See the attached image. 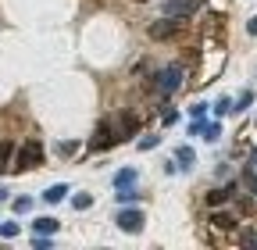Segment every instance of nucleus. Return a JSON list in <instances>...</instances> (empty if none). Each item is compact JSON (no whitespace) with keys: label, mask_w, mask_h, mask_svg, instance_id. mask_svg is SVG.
<instances>
[{"label":"nucleus","mask_w":257,"mask_h":250,"mask_svg":"<svg viewBox=\"0 0 257 250\" xmlns=\"http://www.w3.org/2000/svg\"><path fill=\"white\" fill-rule=\"evenodd\" d=\"M193 161H197L193 147H179V150H175V168H193Z\"/></svg>","instance_id":"obj_10"},{"label":"nucleus","mask_w":257,"mask_h":250,"mask_svg":"<svg viewBox=\"0 0 257 250\" xmlns=\"http://www.w3.org/2000/svg\"><path fill=\"white\" fill-rule=\"evenodd\" d=\"M175 33H179V18H168V15H165V22L157 18V22L150 25V36H154V40H168V36H175Z\"/></svg>","instance_id":"obj_7"},{"label":"nucleus","mask_w":257,"mask_h":250,"mask_svg":"<svg viewBox=\"0 0 257 250\" xmlns=\"http://www.w3.org/2000/svg\"><path fill=\"white\" fill-rule=\"evenodd\" d=\"M154 147H157V136H143L140 140V150H154Z\"/></svg>","instance_id":"obj_21"},{"label":"nucleus","mask_w":257,"mask_h":250,"mask_svg":"<svg viewBox=\"0 0 257 250\" xmlns=\"http://www.w3.org/2000/svg\"><path fill=\"white\" fill-rule=\"evenodd\" d=\"M72 204H75V211H89V207H93V197H89V193H79Z\"/></svg>","instance_id":"obj_15"},{"label":"nucleus","mask_w":257,"mask_h":250,"mask_svg":"<svg viewBox=\"0 0 257 250\" xmlns=\"http://www.w3.org/2000/svg\"><path fill=\"white\" fill-rule=\"evenodd\" d=\"M243 186H246V190H250V193H257V175H253L250 168L243 172Z\"/></svg>","instance_id":"obj_17"},{"label":"nucleus","mask_w":257,"mask_h":250,"mask_svg":"<svg viewBox=\"0 0 257 250\" xmlns=\"http://www.w3.org/2000/svg\"><path fill=\"white\" fill-rule=\"evenodd\" d=\"M154 86H157L161 97H172V93L182 86V65H168L165 72L157 75V82H154Z\"/></svg>","instance_id":"obj_2"},{"label":"nucleus","mask_w":257,"mask_h":250,"mask_svg":"<svg viewBox=\"0 0 257 250\" xmlns=\"http://www.w3.org/2000/svg\"><path fill=\"white\" fill-rule=\"evenodd\" d=\"M114 133H118V140H133V136L140 133V118L125 111V114L118 118V125H114Z\"/></svg>","instance_id":"obj_6"},{"label":"nucleus","mask_w":257,"mask_h":250,"mask_svg":"<svg viewBox=\"0 0 257 250\" xmlns=\"http://www.w3.org/2000/svg\"><path fill=\"white\" fill-rule=\"evenodd\" d=\"M189 114H193V118H204V114H207V104H193Z\"/></svg>","instance_id":"obj_22"},{"label":"nucleus","mask_w":257,"mask_h":250,"mask_svg":"<svg viewBox=\"0 0 257 250\" xmlns=\"http://www.w3.org/2000/svg\"><path fill=\"white\" fill-rule=\"evenodd\" d=\"M221 136V125H204V140H218Z\"/></svg>","instance_id":"obj_19"},{"label":"nucleus","mask_w":257,"mask_h":250,"mask_svg":"<svg viewBox=\"0 0 257 250\" xmlns=\"http://www.w3.org/2000/svg\"><path fill=\"white\" fill-rule=\"evenodd\" d=\"M229 111H232V100H229V97H221V100L214 104V114H218V118H221V114H229Z\"/></svg>","instance_id":"obj_16"},{"label":"nucleus","mask_w":257,"mask_h":250,"mask_svg":"<svg viewBox=\"0 0 257 250\" xmlns=\"http://www.w3.org/2000/svg\"><path fill=\"white\" fill-rule=\"evenodd\" d=\"M11 161V143H0V168Z\"/></svg>","instance_id":"obj_20"},{"label":"nucleus","mask_w":257,"mask_h":250,"mask_svg":"<svg viewBox=\"0 0 257 250\" xmlns=\"http://www.w3.org/2000/svg\"><path fill=\"white\" fill-rule=\"evenodd\" d=\"M143 222H147V218H143V211H136V207H125L121 214H118V229L121 232H143Z\"/></svg>","instance_id":"obj_4"},{"label":"nucleus","mask_w":257,"mask_h":250,"mask_svg":"<svg viewBox=\"0 0 257 250\" xmlns=\"http://www.w3.org/2000/svg\"><path fill=\"white\" fill-rule=\"evenodd\" d=\"M211 225L221 229V232H232V229H236V218L225 214V211H214V214H211Z\"/></svg>","instance_id":"obj_9"},{"label":"nucleus","mask_w":257,"mask_h":250,"mask_svg":"<svg viewBox=\"0 0 257 250\" xmlns=\"http://www.w3.org/2000/svg\"><path fill=\"white\" fill-rule=\"evenodd\" d=\"M0 200H8V190H4V186H0Z\"/></svg>","instance_id":"obj_25"},{"label":"nucleus","mask_w":257,"mask_h":250,"mask_svg":"<svg viewBox=\"0 0 257 250\" xmlns=\"http://www.w3.org/2000/svg\"><path fill=\"white\" fill-rule=\"evenodd\" d=\"M114 143H121L118 133H114V125H111V121H100V125H96V136H93L89 147H93V150H111Z\"/></svg>","instance_id":"obj_3"},{"label":"nucleus","mask_w":257,"mask_h":250,"mask_svg":"<svg viewBox=\"0 0 257 250\" xmlns=\"http://www.w3.org/2000/svg\"><path fill=\"white\" fill-rule=\"evenodd\" d=\"M161 121H165V125H175V121H179V114H175V111H165V118H161Z\"/></svg>","instance_id":"obj_23"},{"label":"nucleus","mask_w":257,"mask_h":250,"mask_svg":"<svg viewBox=\"0 0 257 250\" xmlns=\"http://www.w3.org/2000/svg\"><path fill=\"white\" fill-rule=\"evenodd\" d=\"M64 193H68V186L57 182V186H50V190L43 193V200H47V204H57V200H64Z\"/></svg>","instance_id":"obj_12"},{"label":"nucleus","mask_w":257,"mask_h":250,"mask_svg":"<svg viewBox=\"0 0 257 250\" xmlns=\"http://www.w3.org/2000/svg\"><path fill=\"white\" fill-rule=\"evenodd\" d=\"M232 193H236V182H229V186H221V190L207 193V204H211V207H218V204H225V200H232Z\"/></svg>","instance_id":"obj_8"},{"label":"nucleus","mask_w":257,"mask_h":250,"mask_svg":"<svg viewBox=\"0 0 257 250\" xmlns=\"http://www.w3.org/2000/svg\"><path fill=\"white\" fill-rule=\"evenodd\" d=\"M114 186H118V190H121V186H136V168H121L114 175Z\"/></svg>","instance_id":"obj_13"},{"label":"nucleus","mask_w":257,"mask_h":250,"mask_svg":"<svg viewBox=\"0 0 257 250\" xmlns=\"http://www.w3.org/2000/svg\"><path fill=\"white\" fill-rule=\"evenodd\" d=\"M140 4H147V0H140Z\"/></svg>","instance_id":"obj_26"},{"label":"nucleus","mask_w":257,"mask_h":250,"mask_svg":"<svg viewBox=\"0 0 257 250\" xmlns=\"http://www.w3.org/2000/svg\"><path fill=\"white\" fill-rule=\"evenodd\" d=\"M0 236H4V239H15V236H18V222H0Z\"/></svg>","instance_id":"obj_14"},{"label":"nucleus","mask_w":257,"mask_h":250,"mask_svg":"<svg viewBox=\"0 0 257 250\" xmlns=\"http://www.w3.org/2000/svg\"><path fill=\"white\" fill-rule=\"evenodd\" d=\"M43 161V143L40 140H25L18 150H15V172H29Z\"/></svg>","instance_id":"obj_1"},{"label":"nucleus","mask_w":257,"mask_h":250,"mask_svg":"<svg viewBox=\"0 0 257 250\" xmlns=\"http://www.w3.org/2000/svg\"><path fill=\"white\" fill-rule=\"evenodd\" d=\"M246 33H250V36H257V15H253V18L246 22Z\"/></svg>","instance_id":"obj_24"},{"label":"nucleus","mask_w":257,"mask_h":250,"mask_svg":"<svg viewBox=\"0 0 257 250\" xmlns=\"http://www.w3.org/2000/svg\"><path fill=\"white\" fill-rule=\"evenodd\" d=\"M36 236H54L57 232V218H40V222H32Z\"/></svg>","instance_id":"obj_11"},{"label":"nucleus","mask_w":257,"mask_h":250,"mask_svg":"<svg viewBox=\"0 0 257 250\" xmlns=\"http://www.w3.org/2000/svg\"><path fill=\"white\" fill-rule=\"evenodd\" d=\"M11 207H15V214H25V211L32 207V200H29V197H18V200H15Z\"/></svg>","instance_id":"obj_18"},{"label":"nucleus","mask_w":257,"mask_h":250,"mask_svg":"<svg viewBox=\"0 0 257 250\" xmlns=\"http://www.w3.org/2000/svg\"><path fill=\"white\" fill-rule=\"evenodd\" d=\"M197 4H200V0H165L161 11H165L168 18H189L193 11H197Z\"/></svg>","instance_id":"obj_5"}]
</instances>
